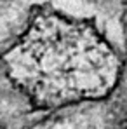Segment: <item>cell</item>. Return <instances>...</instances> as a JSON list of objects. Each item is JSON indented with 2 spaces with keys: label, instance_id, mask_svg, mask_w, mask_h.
<instances>
[{
  "label": "cell",
  "instance_id": "1",
  "mask_svg": "<svg viewBox=\"0 0 127 129\" xmlns=\"http://www.w3.org/2000/svg\"><path fill=\"white\" fill-rule=\"evenodd\" d=\"M9 82L37 110L110 98L124 63L91 21L37 7L26 30L2 56Z\"/></svg>",
  "mask_w": 127,
  "mask_h": 129
},
{
  "label": "cell",
  "instance_id": "2",
  "mask_svg": "<svg viewBox=\"0 0 127 129\" xmlns=\"http://www.w3.org/2000/svg\"><path fill=\"white\" fill-rule=\"evenodd\" d=\"M122 129H127V119H125V122L122 124Z\"/></svg>",
  "mask_w": 127,
  "mask_h": 129
}]
</instances>
